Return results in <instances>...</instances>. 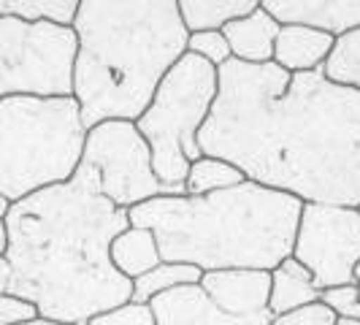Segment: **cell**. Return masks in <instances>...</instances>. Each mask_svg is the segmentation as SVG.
I'll return each mask as SVG.
<instances>
[{"label": "cell", "mask_w": 360, "mask_h": 325, "mask_svg": "<svg viewBox=\"0 0 360 325\" xmlns=\"http://www.w3.org/2000/svg\"><path fill=\"white\" fill-rule=\"evenodd\" d=\"M6 228L8 295L33 304L38 317L84 325L130 301L133 282L108 255L111 241L130 228L127 209L71 179L11 203Z\"/></svg>", "instance_id": "cell-2"}, {"label": "cell", "mask_w": 360, "mask_h": 325, "mask_svg": "<svg viewBox=\"0 0 360 325\" xmlns=\"http://www.w3.org/2000/svg\"><path fill=\"white\" fill-rule=\"evenodd\" d=\"M200 288L238 325H271V271H206Z\"/></svg>", "instance_id": "cell-10"}, {"label": "cell", "mask_w": 360, "mask_h": 325, "mask_svg": "<svg viewBox=\"0 0 360 325\" xmlns=\"http://www.w3.org/2000/svg\"><path fill=\"white\" fill-rule=\"evenodd\" d=\"M263 8L279 25H304L333 38L360 27V0H266Z\"/></svg>", "instance_id": "cell-11"}, {"label": "cell", "mask_w": 360, "mask_h": 325, "mask_svg": "<svg viewBox=\"0 0 360 325\" xmlns=\"http://www.w3.org/2000/svg\"><path fill=\"white\" fill-rule=\"evenodd\" d=\"M79 0H0V17L19 19L27 25L73 27Z\"/></svg>", "instance_id": "cell-19"}, {"label": "cell", "mask_w": 360, "mask_h": 325, "mask_svg": "<svg viewBox=\"0 0 360 325\" xmlns=\"http://www.w3.org/2000/svg\"><path fill=\"white\" fill-rule=\"evenodd\" d=\"M336 325H360V320H339Z\"/></svg>", "instance_id": "cell-31"}, {"label": "cell", "mask_w": 360, "mask_h": 325, "mask_svg": "<svg viewBox=\"0 0 360 325\" xmlns=\"http://www.w3.org/2000/svg\"><path fill=\"white\" fill-rule=\"evenodd\" d=\"M200 276L203 271L195 266H187V263H165L155 266L152 271H146L144 276L133 279V295L130 301L133 304H149L152 298H158L168 290L184 288V285H200Z\"/></svg>", "instance_id": "cell-18"}, {"label": "cell", "mask_w": 360, "mask_h": 325, "mask_svg": "<svg viewBox=\"0 0 360 325\" xmlns=\"http://www.w3.org/2000/svg\"><path fill=\"white\" fill-rule=\"evenodd\" d=\"M73 57V27L0 17V101L11 95H71Z\"/></svg>", "instance_id": "cell-8"}, {"label": "cell", "mask_w": 360, "mask_h": 325, "mask_svg": "<svg viewBox=\"0 0 360 325\" xmlns=\"http://www.w3.org/2000/svg\"><path fill=\"white\" fill-rule=\"evenodd\" d=\"M323 76L336 87L360 92V27L333 38L330 54L323 63Z\"/></svg>", "instance_id": "cell-21"}, {"label": "cell", "mask_w": 360, "mask_h": 325, "mask_svg": "<svg viewBox=\"0 0 360 325\" xmlns=\"http://www.w3.org/2000/svg\"><path fill=\"white\" fill-rule=\"evenodd\" d=\"M355 285H360V263L355 266Z\"/></svg>", "instance_id": "cell-32"}, {"label": "cell", "mask_w": 360, "mask_h": 325, "mask_svg": "<svg viewBox=\"0 0 360 325\" xmlns=\"http://www.w3.org/2000/svg\"><path fill=\"white\" fill-rule=\"evenodd\" d=\"M8 279H11V271L6 257H0V293H8Z\"/></svg>", "instance_id": "cell-27"}, {"label": "cell", "mask_w": 360, "mask_h": 325, "mask_svg": "<svg viewBox=\"0 0 360 325\" xmlns=\"http://www.w3.org/2000/svg\"><path fill=\"white\" fill-rule=\"evenodd\" d=\"M257 6L255 0H179V17L187 33H209L252 14Z\"/></svg>", "instance_id": "cell-17"}, {"label": "cell", "mask_w": 360, "mask_h": 325, "mask_svg": "<svg viewBox=\"0 0 360 325\" xmlns=\"http://www.w3.org/2000/svg\"><path fill=\"white\" fill-rule=\"evenodd\" d=\"M336 323H339V317L325 307L323 301L295 309V312H288V314H279V317H271V325H336Z\"/></svg>", "instance_id": "cell-25"}, {"label": "cell", "mask_w": 360, "mask_h": 325, "mask_svg": "<svg viewBox=\"0 0 360 325\" xmlns=\"http://www.w3.org/2000/svg\"><path fill=\"white\" fill-rule=\"evenodd\" d=\"M292 257L307 266L320 293L339 285H355L360 263V209L304 203Z\"/></svg>", "instance_id": "cell-9"}, {"label": "cell", "mask_w": 360, "mask_h": 325, "mask_svg": "<svg viewBox=\"0 0 360 325\" xmlns=\"http://www.w3.org/2000/svg\"><path fill=\"white\" fill-rule=\"evenodd\" d=\"M279 27L282 25L260 3L252 14L225 25L222 36L228 38L233 60L247 65H266V63H274V44L279 36Z\"/></svg>", "instance_id": "cell-13"}, {"label": "cell", "mask_w": 360, "mask_h": 325, "mask_svg": "<svg viewBox=\"0 0 360 325\" xmlns=\"http://www.w3.org/2000/svg\"><path fill=\"white\" fill-rule=\"evenodd\" d=\"M38 317V312L33 304L22 301L17 295H8V293H0V325H19L27 323Z\"/></svg>", "instance_id": "cell-26"}, {"label": "cell", "mask_w": 360, "mask_h": 325, "mask_svg": "<svg viewBox=\"0 0 360 325\" xmlns=\"http://www.w3.org/2000/svg\"><path fill=\"white\" fill-rule=\"evenodd\" d=\"M19 325H65V323H54V320H46V317H33V320L19 323Z\"/></svg>", "instance_id": "cell-29"}, {"label": "cell", "mask_w": 360, "mask_h": 325, "mask_svg": "<svg viewBox=\"0 0 360 325\" xmlns=\"http://www.w3.org/2000/svg\"><path fill=\"white\" fill-rule=\"evenodd\" d=\"M155 325H238L228 317L200 285L168 290L149 301Z\"/></svg>", "instance_id": "cell-12"}, {"label": "cell", "mask_w": 360, "mask_h": 325, "mask_svg": "<svg viewBox=\"0 0 360 325\" xmlns=\"http://www.w3.org/2000/svg\"><path fill=\"white\" fill-rule=\"evenodd\" d=\"M73 33L71 95L87 130L108 120L136 122L190 36L174 0H82Z\"/></svg>", "instance_id": "cell-3"}, {"label": "cell", "mask_w": 360, "mask_h": 325, "mask_svg": "<svg viewBox=\"0 0 360 325\" xmlns=\"http://www.w3.org/2000/svg\"><path fill=\"white\" fill-rule=\"evenodd\" d=\"M71 179L117 209H133L144 200L165 196V187L152 168L149 144L136 122L125 120H108L87 130L82 160Z\"/></svg>", "instance_id": "cell-7"}, {"label": "cell", "mask_w": 360, "mask_h": 325, "mask_svg": "<svg viewBox=\"0 0 360 325\" xmlns=\"http://www.w3.org/2000/svg\"><path fill=\"white\" fill-rule=\"evenodd\" d=\"M108 255H111L114 269L120 271L125 279H130V282L144 276L146 271H152L155 266L162 263L155 234L149 228H136V225H130L127 231H122L111 241Z\"/></svg>", "instance_id": "cell-16"}, {"label": "cell", "mask_w": 360, "mask_h": 325, "mask_svg": "<svg viewBox=\"0 0 360 325\" xmlns=\"http://www.w3.org/2000/svg\"><path fill=\"white\" fill-rule=\"evenodd\" d=\"M320 301L339 320H360V285H339L320 293Z\"/></svg>", "instance_id": "cell-23"}, {"label": "cell", "mask_w": 360, "mask_h": 325, "mask_svg": "<svg viewBox=\"0 0 360 325\" xmlns=\"http://www.w3.org/2000/svg\"><path fill=\"white\" fill-rule=\"evenodd\" d=\"M6 212H8V203L0 198V217H6Z\"/></svg>", "instance_id": "cell-30"}, {"label": "cell", "mask_w": 360, "mask_h": 325, "mask_svg": "<svg viewBox=\"0 0 360 325\" xmlns=\"http://www.w3.org/2000/svg\"><path fill=\"white\" fill-rule=\"evenodd\" d=\"M317 301H320V288L314 285V276L292 255L285 257L276 269L271 271V317L288 314V312H295V309L309 307V304H317Z\"/></svg>", "instance_id": "cell-15"}, {"label": "cell", "mask_w": 360, "mask_h": 325, "mask_svg": "<svg viewBox=\"0 0 360 325\" xmlns=\"http://www.w3.org/2000/svg\"><path fill=\"white\" fill-rule=\"evenodd\" d=\"M87 127L73 95H11L0 101V198L8 206L79 168Z\"/></svg>", "instance_id": "cell-5"}, {"label": "cell", "mask_w": 360, "mask_h": 325, "mask_svg": "<svg viewBox=\"0 0 360 325\" xmlns=\"http://www.w3.org/2000/svg\"><path fill=\"white\" fill-rule=\"evenodd\" d=\"M358 209H360V206H358Z\"/></svg>", "instance_id": "cell-33"}, {"label": "cell", "mask_w": 360, "mask_h": 325, "mask_svg": "<svg viewBox=\"0 0 360 325\" xmlns=\"http://www.w3.org/2000/svg\"><path fill=\"white\" fill-rule=\"evenodd\" d=\"M187 54H195L200 60H206L209 65L222 68L231 57L228 38L222 36V30H209V33H190L187 36Z\"/></svg>", "instance_id": "cell-22"}, {"label": "cell", "mask_w": 360, "mask_h": 325, "mask_svg": "<svg viewBox=\"0 0 360 325\" xmlns=\"http://www.w3.org/2000/svg\"><path fill=\"white\" fill-rule=\"evenodd\" d=\"M247 177L231 165L228 160H219V158H209L203 155L198 160L190 165L187 171V181H184V196H212V193H222V190H231L244 184Z\"/></svg>", "instance_id": "cell-20"}, {"label": "cell", "mask_w": 360, "mask_h": 325, "mask_svg": "<svg viewBox=\"0 0 360 325\" xmlns=\"http://www.w3.org/2000/svg\"><path fill=\"white\" fill-rule=\"evenodd\" d=\"M8 250V228H6V217H0V257H6Z\"/></svg>", "instance_id": "cell-28"}, {"label": "cell", "mask_w": 360, "mask_h": 325, "mask_svg": "<svg viewBox=\"0 0 360 325\" xmlns=\"http://www.w3.org/2000/svg\"><path fill=\"white\" fill-rule=\"evenodd\" d=\"M219 73L195 54H181L179 63L165 73L152 103L136 120L152 152L155 177L165 196H184L190 165L203 158L198 133L209 120L217 101Z\"/></svg>", "instance_id": "cell-6"}, {"label": "cell", "mask_w": 360, "mask_h": 325, "mask_svg": "<svg viewBox=\"0 0 360 325\" xmlns=\"http://www.w3.org/2000/svg\"><path fill=\"white\" fill-rule=\"evenodd\" d=\"M84 325H155L149 304H133L127 301L122 307L108 309L103 314H95Z\"/></svg>", "instance_id": "cell-24"}, {"label": "cell", "mask_w": 360, "mask_h": 325, "mask_svg": "<svg viewBox=\"0 0 360 325\" xmlns=\"http://www.w3.org/2000/svg\"><path fill=\"white\" fill-rule=\"evenodd\" d=\"M304 203L288 193L244 181L212 196H160L127 209L149 228L165 263L206 271H274L292 255Z\"/></svg>", "instance_id": "cell-4"}, {"label": "cell", "mask_w": 360, "mask_h": 325, "mask_svg": "<svg viewBox=\"0 0 360 325\" xmlns=\"http://www.w3.org/2000/svg\"><path fill=\"white\" fill-rule=\"evenodd\" d=\"M200 152L301 203L360 206V92L320 71L228 60Z\"/></svg>", "instance_id": "cell-1"}, {"label": "cell", "mask_w": 360, "mask_h": 325, "mask_svg": "<svg viewBox=\"0 0 360 325\" xmlns=\"http://www.w3.org/2000/svg\"><path fill=\"white\" fill-rule=\"evenodd\" d=\"M333 36L304 25H282L274 44V65L288 73L320 71L330 54Z\"/></svg>", "instance_id": "cell-14"}]
</instances>
